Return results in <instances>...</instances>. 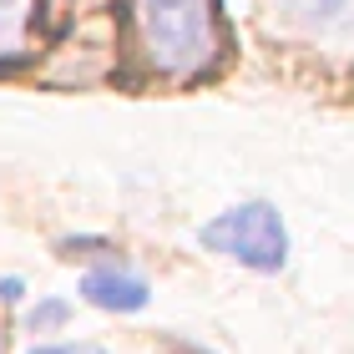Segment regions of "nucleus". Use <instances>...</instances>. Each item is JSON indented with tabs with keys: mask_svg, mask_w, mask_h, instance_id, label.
Segmentation results:
<instances>
[{
	"mask_svg": "<svg viewBox=\"0 0 354 354\" xmlns=\"http://www.w3.org/2000/svg\"><path fill=\"white\" fill-rule=\"evenodd\" d=\"M26 299V283L15 279V273H6V279H0V304H21Z\"/></svg>",
	"mask_w": 354,
	"mask_h": 354,
	"instance_id": "obj_7",
	"label": "nucleus"
},
{
	"mask_svg": "<svg viewBox=\"0 0 354 354\" xmlns=\"http://www.w3.org/2000/svg\"><path fill=\"white\" fill-rule=\"evenodd\" d=\"M30 354H106L102 344H41V349H30Z\"/></svg>",
	"mask_w": 354,
	"mask_h": 354,
	"instance_id": "obj_6",
	"label": "nucleus"
},
{
	"mask_svg": "<svg viewBox=\"0 0 354 354\" xmlns=\"http://www.w3.org/2000/svg\"><path fill=\"white\" fill-rule=\"evenodd\" d=\"M283 10L309 30V36H349L354 30V0H283Z\"/></svg>",
	"mask_w": 354,
	"mask_h": 354,
	"instance_id": "obj_4",
	"label": "nucleus"
},
{
	"mask_svg": "<svg viewBox=\"0 0 354 354\" xmlns=\"http://www.w3.org/2000/svg\"><path fill=\"white\" fill-rule=\"evenodd\" d=\"M198 243L207 253H223V259L253 268V273H279L288 263V228H283L279 207L263 198L233 203L218 218H207L198 228Z\"/></svg>",
	"mask_w": 354,
	"mask_h": 354,
	"instance_id": "obj_2",
	"label": "nucleus"
},
{
	"mask_svg": "<svg viewBox=\"0 0 354 354\" xmlns=\"http://www.w3.org/2000/svg\"><path fill=\"white\" fill-rule=\"evenodd\" d=\"M137 30L162 76H198L218 56V0H137Z\"/></svg>",
	"mask_w": 354,
	"mask_h": 354,
	"instance_id": "obj_1",
	"label": "nucleus"
},
{
	"mask_svg": "<svg viewBox=\"0 0 354 354\" xmlns=\"http://www.w3.org/2000/svg\"><path fill=\"white\" fill-rule=\"evenodd\" d=\"M82 299L91 309H106V314H142L152 304V283L122 263H106V268H91L82 279Z\"/></svg>",
	"mask_w": 354,
	"mask_h": 354,
	"instance_id": "obj_3",
	"label": "nucleus"
},
{
	"mask_svg": "<svg viewBox=\"0 0 354 354\" xmlns=\"http://www.w3.org/2000/svg\"><path fill=\"white\" fill-rule=\"evenodd\" d=\"M26 324H30V329H36V334H51V329H66V324H71V304L51 294V299H41V304H36V309H30V314H26Z\"/></svg>",
	"mask_w": 354,
	"mask_h": 354,
	"instance_id": "obj_5",
	"label": "nucleus"
}]
</instances>
